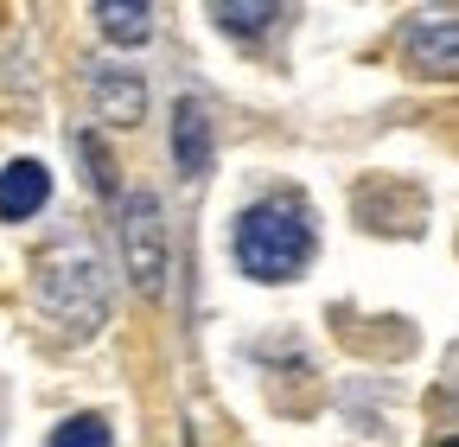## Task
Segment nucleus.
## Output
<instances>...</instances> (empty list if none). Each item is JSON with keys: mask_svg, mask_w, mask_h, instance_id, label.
I'll return each mask as SVG.
<instances>
[{"mask_svg": "<svg viewBox=\"0 0 459 447\" xmlns=\"http://www.w3.org/2000/svg\"><path fill=\"white\" fill-rule=\"evenodd\" d=\"M237 262L255 282H294V275L313 262V211L307 198L281 192V198H262L237 217Z\"/></svg>", "mask_w": 459, "mask_h": 447, "instance_id": "f257e3e1", "label": "nucleus"}, {"mask_svg": "<svg viewBox=\"0 0 459 447\" xmlns=\"http://www.w3.org/2000/svg\"><path fill=\"white\" fill-rule=\"evenodd\" d=\"M39 307L65 332H96L108 320V275L90 250H57L39 275Z\"/></svg>", "mask_w": 459, "mask_h": 447, "instance_id": "f03ea898", "label": "nucleus"}, {"mask_svg": "<svg viewBox=\"0 0 459 447\" xmlns=\"http://www.w3.org/2000/svg\"><path fill=\"white\" fill-rule=\"evenodd\" d=\"M122 262L134 294L160 301L166 288V224H160V198L153 192H128L122 198Z\"/></svg>", "mask_w": 459, "mask_h": 447, "instance_id": "7ed1b4c3", "label": "nucleus"}, {"mask_svg": "<svg viewBox=\"0 0 459 447\" xmlns=\"http://www.w3.org/2000/svg\"><path fill=\"white\" fill-rule=\"evenodd\" d=\"M402 58L421 77H459V20L453 13H421L402 32Z\"/></svg>", "mask_w": 459, "mask_h": 447, "instance_id": "20e7f679", "label": "nucleus"}, {"mask_svg": "<svg viewBox=\"0 0 459 447\" xmlns=\"http://www.w3.org/2000/svg\"><path fill=\"white\" fill-rule=\"evenodd\" d=\"M90 96H96V116L108 128H134L147 116V83L134 71H115V65H90Z\"/></svg>", "mask_w": 459, "mask_h": 447, "instance_id": "39448f33", "label": "nucleus"}, {"mask_svg": "<svg viewBox=\"0 0 459 447\" xmlns=\"http://www.w3.org/2000/svg\"><path fill=\"white\" fill-rule=\"evenodd\" d=\"M172 160H179L186 180L211 173V116H204L198 96H186L179 109H172Z\"/></svg>", "mask_w": 459, "mask_h": 447, "instance_id": "423d86ee", "label": "nucleus"}, {"mask_svg": "<svg viewBox=\"0 0 459 447\" xmlns=\"http://www.w3.org/2000/svg\"><path fill=\"white\" fill-rule=\"evenodd\" d=\"M45 198H51V173L39 160H13L7 173H0V217H7V224L45 211Z\"/></svg>", "mask_w": 459, "mask_h": 447, "instance_id": "0eeeda50", "label": "nucleus"}, {"mask_svg": "<svg viewBox=\"0 0 459 447\" xmlns=\"http://www.w3.org/2000/svg\"><path fill=\"white\" fill-rule=\"evenodd\" d=\"M211 13L230 39H262L281 13H287V0H211Z\"/></svg>", "mask_w": 459, "mask_h": 447, "instance_id": "6e6552de", "label": "nucleus"}, {"mask_svg": "<svg viewBox=\"0 0 459 447\" xmlns=\"http://www.w3.org/2000/svg\"><path fill=\"white\" fill-rule=\"evenodd\" d=\"M96 26L115 45H141L153 32V7H147V0H96Z\"/></svg>", "mask_w": 459, "mask_h": 447, "instance_id": "1a4fd4ad", "label": "nucleus"}, {"mask_svg": "<svg viewBox=\"0 0 459 447\" xmlns=\"http://www.w3.org/2000/svg\"><path fill=\"white\" fill-rule=\"evenodd\" d=\"M51 447H108V422L102 416H71L51 434Z\"/></svg>", "mask_w": 459, "mask_h": 447, "instance_id": "9d476101", "label": "nucleus"}, {"mask_svg": "<svg viewBox=\"0 0 459 447\" xmlns=\"http://www.w3.org/2000/svg\"><path fill=\"white\" fill-rule=\"evenodd\" d=\"M77 147H83V160H90V186H96V192H115V180H108V153H102V141H96V135H83Z\"/></svg>", "mask_w": 459, "mask_h": 447, "instance_id": "9b49d317", "label": "nucleus"}]
</instances>
